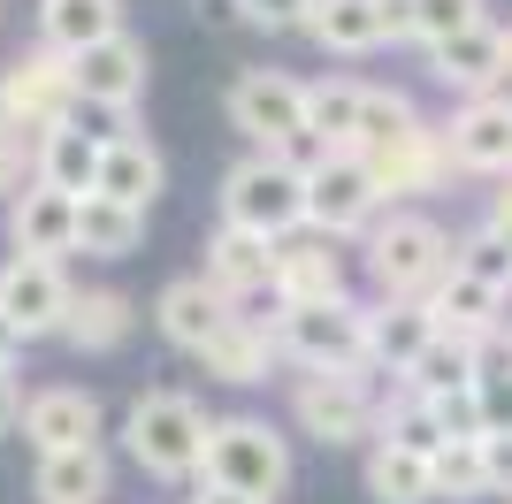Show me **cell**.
I'll return each mask as SVG.
<instances>
[{"mask_svg": "<svg viewBox=\"0 0 512 504\" xmlns=\"http://www.w3.org/2000/svg\"><path fill=\"white\" fill-rule=\"evenodd\" d=\"M428 321L436 329H451V336H490L497 321H505V291H490L482 275H467V268H444L436 283H428Z\"/></svg>", "mask_w": 512, "mask_h": 504, "instance_id": "cell-26", "label": "cell"}, {"mask_svg": "<svg viewBox=\"0 0 512 504\" xmlns=\"http://www.w3.org/2000/svg\"><path fill=\"white\" fill-rule=\"evenodd\" d=\"M360 107H367L360 77H314L306 84V138H314V153H360Z\"/></svg>", "mask_w": 512, "mask_h": 504, "instance_id": "cell-29", "label": "cell"}, {"mask_svg": "<svg viewBox=\"0 0 512 504\" xmlns=\"http://www.w3.org/2000/svg\"><path fill=\"white\" fill-rule=\"evenodd\" d=\"M276 329V352L283 367H321V375H337V367H367V306L360 298H337V306H276L268 314ZM375 375V367H367Z\"/></svg>", "mask_w": 512, "mask_h": 504, "instance_id": "cell-7", "label": "cell"}, {"mask_svg": "<svg viewBox=\"0 0 512 504\" xmlns=\"http://www.w3.org/2000/svg\"><path fill=\"white\" fill-rule=\"evenodd\" d=\"M497 504H512V497H497Z\"/></svg>", "mask_w": 512, "mask_h": 504, "instance_id": "cell-50", "label": "cell"}, {"mask_svg": "<svg viewBox=\"0 0 512 504\" xmlns=\"http://www.w3.org/2000/svg\"><path fill=\"white\" fill-rule=\"evenodd\" d=\"M474 375H512V314L490 336H474Z\"/></svg>", "mask_w": 512, "mask_h": 504, "instance_id": "cell-41", "label": "cell"}, {"mask_svg": "<svg viewBox=\"0 0 512 504\" xmlns=\"http://www.w3.org/2000/svg\"><path fill=\"white\" fill-rule=\"evenodd\" d=\"M428 413H436V428H444V443H482V398L467 390H444V398H428Z\"/></svg>", "mask_w": 512, "mask_h": 504, "instance_id": "cell-37", "label": "cell"}, {"mask_svg": "<svg viewBox=\"0 0 512 504\" xmlns=\"http://www.w3.org/2000/svg\"><path fill=\"white\" fill-rule=\"evenodd\" d=\"M8 245L31 252V260H69L77 252V191H54L31 176L8 199Z\"/></svg>", "mask_w": 512, "mask_h": 504, "instance_id": "cell-18", "label": "cell"}, {"mask_svg": "<svg viewBox=\"0 0 512 504\" xmlns=\"http://www.w3.org/2000/svg\"><path fill=\"white\" fill-rule=\"evenodd\" d=\"M421 100L413 92H398V84H367V107H360V153H383L398 146L406 130H421Z\"/></svg>", "mask_w": 512, "mask_h": 504, "instance_id": "cell-33", "label": "cell"}, {"mask_svg": "<svg viewBox=\"0 0 512 504\" xmlns=\"http://www.w3.org/2000/svg\"><path fill=\"white\" fill-rule=\"evenodd\" d=\"M428 336H436V321H428L421 298H375V306H367V367L398 382L413 359H421Z\"/></svg>", "mask_w": 512, "mask_h": 504, "instance_id": "cell-23", "label": "cell"}, {"mask_svg": "<svg viewBox=\"0 0 512 504\" xmlns=\"http://www.w3.org/2000/svg\"><path fill=\"white\" fill-rule=\"evenodd\" d=\"M306 39L321 54H337V62H367V54H383V16H375V0H314L306 8Z\"/></svg>", "mask_w": 512, "mask_h": 504, "instance_id": "cell-30", "label": "cell"}, {"mask_svg": "<svg viewBox=\"0 0 512 504\" xmlns=\"http://www.w3.org/2000/svg\"><path fill=\"white\" fill-rule=\"evenodd\" d=\"M69 69H77V107H100V115H115V123L146 100V84H153L146 39H130V31L85 46V54H69Z\"/></svg>", "mask_w": 512, "mask_h": 504, "instance_id": "cell-12", "label": "cell"}, {"mask_svg": "<svg viewBox=\"0 0 512 504\" xmlns=\"http://www.w3.org/2000/svg\"><path fill=\"white\" fill-rule=\"evenodd\" d=\"M16 436L31 443V451H85V443L107 436V413L100 398H92L85 382H46V390H23V420H16Z\"/></svg>", "mask_w": 512, "mask_h": 504, "instance_id": "cell-13", "label": "cell"}, {"mask_svg": "<svg viewBox=\"0 0 512 504\" xmlns=\"http://www.w3.org/2000/svg\"><path fill=\"white\" fill-rule=\"evenodd\" d=\"M100 146H107V130H85V115H69V123H54L46 138H31V176L85 199L92 176H100Z\"/></svg>", "mask_w": 512, "mask_h": 504, "instance_id": "cell-25", "label": "cell"}, {"mask_svg": "<svg viewBox=\"0 0 512 504\" xmlns=\"http://www.w3.org/2000/svg\"><path fill=\"white\" fill-rule=\"evenodd\" d=\"M69 298H77V283H69L62 260H31V252H8V260H0V314H8V329H16L23 344L62 336Z\"/></svg>", "mask_w": 512, "mask_h": 504, "instance_id": "cell-10", "label": "cell"}, {"mask_svg": "<svg viewBox=\"0 0 512 504\" xmlns=\"http://www.w3.org/2000/svg\"><path fill=\"white\" fill-rule=\"evenodd\" d=\"M375 16H383L390 46H413V0H375Z\"/></svg>", "mask_w": 512, "mask_h": 504, "instance_id": "cell-43", "label": "cell"}, {"mask_svg": "<svg viewBox=\"0 0 512 504\" xmlns=\"http://www.w3.org/2000/svg\"><path fill=\"white\" fill-rule=\"evenodd\" d=\"M16 420H23V382H16V367H0V443L16 436Z\"/></svg>", "mask_w": 512, "mask_h": 504, "instance_id": "cell-44", "label": "cell"}, {"mask_svg": "<svg viewBox=\"0 0 512 504\" xmlns=\"http://www.w3.org/2000/svg\"><path fill=\"white\" fill-rule=\"evenodd\" d=\"M451 268H467V275H482L490 291H505L512 298V245L490 230V222H474L467 237H451Z\"/></svg>", "mask_w": 512, "mask_h": 504, "instance_id": "cell-35", "label": "cell"}, {"mask_svg": "<svg viewBox=\"0 0 512 504\" xmlns=\"http://www.w3.org/2000/svg\"><path fill=\"white\" fill-rule=\"evenodd\" d=\"M31 497L39 504H107L115 497V459H107V443L46 451V459L31 466Z\"/></svg>", "mask_w": 512, "mask_h": 504, "instance_id": "cell-24", "label": "cell"}, {"mask_svg": "<svg viewBox=\"0 0 512 504\" xmlns=\"http://www.w3.org/2000/svg\"><path fill=\"white\" fill-rule=\"evenodd\" d=\"M375 398H383V382L367 375V367H337V375H291V436L321 443V451H360L375 443Z\"/></svg>", "mask_w": 512, "mask_h": 504, "instance_id": "cell-5", "label": "cell"}, {"mask_svg": "<svg viewBox=\"0 0 512 504\" xmlns=\"http://www.w3.org/2000/svg\"><path fill=\"white\" fill-rule=\"evenodd\" d=\"M360 482H367V497H375V504H436V466H428V451L390 443V436L367 443Z\"/></svg>", "mask_w": 512, "mask_h": 504, "instance_id": "cell-28", "label": "cell"}, {"mask_svg": "<svg viewBox=\"0 0 512 504\" xmlns=\"http://www.w3.org/2000/svg\"><path fill=\"white\" fill-rule=\"evenodd\" d=\"M115 31H130L123 0H39V46H54V54H85Z\"/></svg>", "mask_w": 512, "mask_h": 504, "instance_id": "cell-31", "label": "cell"}, {"mask_svg": "<svg viewBox=\"0 0 512 504\" xmlns=\"http://www.w3.org/2000/svg\"><path fill=\"white\" fill-rule=\"evenodd\" d=\"M69 115H85V107H77V69H69V54L31 46V54H16V62L0 69V123L16 130V138H46V130L69 123Z\"/></svg>", "mask_w": 512, "mask_h": 504, "instance_id": "cell-9", "label": "cell"}, {"mask_svg": "<svg viewBox=\"0 0 512 504\" xmlns=\"http://www.w3.org/2000/svg\"><path fill=\"white\" fill-rule=\"evenodd\" d=\"M406 390H421V398H444V390H467L474 382V336H451V329H436L421 344V359H413L406 375Z\"/></svg>", "mask_w": 512, "mask_h": 504, "instance_id": "cell-32", "label": "cell"}, {"mask_svg": "<svg viewBox=\"0 0 512 504\" xmlns=\"http://www.w3.org/2000/svg\"><path fill=\"white\" fill-rule=\"evenodd\" d=\"M214 291H230L237 306H253L268 298V275H276V245L253 230H237V222H214L207 230V268H199Z\"/></svg>", "mask_w": 512, "mask_h": 504, "instance_id": "cell-21", "label": "cell"}, {"mask_svg": "<svg viewBox=\"0 0 512 504\" xmlns=\"http://www.w3.org/2000/svg\"><path fill=\"white\" fill-rule=\"evenodd\" d=\"M16 359H23V336L8 329V314H0V367H16Z\"/></svg>", "mask_w": 512, "mask_h": 504, "instance_id": "cell-47", "label": "cell"}, {"mask_svg": "<svg viewBox=\"0 0 512 504\" xmlns=\"http://www.w3.org/2000/svg\"><path fill=\"white\" fill-rule=\"evenodd\" d=\"M505 77H512V31H505Z\"/></svg>", "mask_w": 512, "mask_h": 504, "instance_id": "cell-48", "label": "cell"}, {"mask_svg": "<svg viewBox=\"0 0 512 504\" xmlns=\"http://www.w3.org/2000/svg\"><path fill=\"white\" fill-rule=\"evenodd\" d=\"M0 16H8V0H0Z\"/></svg>", "mask_w": 512, "mask_h": 504, "instance_id": "cell-49", "label": "cell"}, {"mask_svg": "<svg viewBox=\"0 0 512 504\" xmlns=\"http://www.w3.org/2000/svg\"><path fill=\"white\" fill-rule=\"evenodd\" d=\"M184 504H260V497H237V489H222V482H192Z\"/></svg>", "mask_w": 512, "mask_h": 504, "instance_id": "cell-46", "label": "cell"}, {"mask_svg": "<svg viewBox=\"0 0 512 504\" xmlns=\"http://www.w3.org/2000/svg\"><path fill=\"white\" fill-rule=\"evenodd\" d=\"M344 291V252L337 237L321 230H299L276 245V275H268V306H337Z\"/></svg>", "mask_w": 512, "mask_h": 504, "instance_id": "cell-14", "label": "cell"}, {"mask_svg": "<svg viewBox=\"0 0 512 504\" xmlns=\"http://www.w3.org/2000/svg\"><path fill=\"white\" fill-rule=\"evenodd\" d=\"M482 466H490L497 497H512V436H482Z\"/></svg>", "mask_w": 512, "mask_h": 504, "instance_id": "cell-42", "label": "cell"}, {"mask_svg": "<svg viewBox=\"0 0 512 504\" xmlns=\"http://www.w3.org/2000/svg\"><path fill=\"white\" fill-rule=\"evenodd\" d=\"M367 168H375V184H383V199H390V207L436 199V191H444L451 176H459V168H451V146H444V123H421V130H406L398 146L367 153Z\"/></svg>", "mask_w": 512, "mask_h": 504, "instance_id": "cell-16", "label": "cell"}, {"mask_svg": "<svg viewBox=\"0 0 512 504\" xmlns=\"http://www.w3.org/2000/svg\"><path fill=\"white\" fill-rule=\"evenodd\" d=\"M245 314V306H237L230 291H214L207 275H169V283H161V298H153V329L169 336L176 352H207L214 336L230 329V321Z\"/></svg>", "mask_w": 512, "mask_h": 504, "instance_id": "cell-15", "label": "cell"}, {"mask_svg": "<svg viewBox=\"0 0 512 504\" xmlns=\"http://www.w3.org/2000/svg\"><path fill=\"white\" fill-rule=\"evenodd\" d=\"M444 146H451V168H459V176H482V184L512 176V84L474 92V100L451 107L444 115Z\"/></svg>", "mask_w": 512, "mask_h": 504, "instance_id": "cell-11", "label": "cell"}, {"mask_svg": "<svg viewBox=\"0 0 512 504\" xmlns=\"http://www.w3.org/2000/svg\"><path fill=\"white\" fill-rule=\"evenodd\" d=\"M482 222H490V230L512 245V176H497V191H490V214H482Z\"/></svg>", "mask_w": 512, "mask_h": 504, "instance_id": "cell-45", "label": "cell"}, {"mask_svg": "<svg viewBox=\"0 0 512 504\" xmlns=\"http://www.w3.org/2000/svg\"><path fill=\"white\" fill-rule=\"evenodd\" d=\"M230 8L253 23V31H306V8H314V0H230Z\"/></svg>", "mask_w": 512, "mask_h": 504, "instance_id": "cell-38", "label": "cell"}, {"mask_svg": "<svg viewBox=\"0 0 512 504\" xmlns=\"http://www.w3.org/2000/svg\"><path fill=\"white\" fill-rule=\"evenodd\" d=\"M467 23H490V0H413V46H436L451 31H467Z\"/></svg>", "mask_w": 512, "mask_h": 504, "instance_id": "cell-36", "label": "cell"}, {"mask_svg": "<svg viewBox=\"0 0 512 504\" xmlns=\"http://www.w3.org/2000/svg\"><path fill=\"white\" fill-rule=\"evenodd\" d=\"M375 298H428V283L451 268V230L428 207H383V222L360 237Z\"/></svg>", "mask_w": 512, "mask_h": 504, "instance_id": "cell-3", "label": "cell"}, {"mask_svg": "<svg viewBox=\"0 0 512 504\" xmlns=\"http://www.w3.org/2000/svg\"><path fill=\"white\" fill-rule=\"evenodd\" d=\"M199 482H222V489H237V497L276 504L283 489H291V436H283L268 413H222V420H207Z\"/></svg>", "mask_w": 512, "mask_h": 504, "instance_id": "cell-4", "label": "cell"}, {"mask_svg": "<svg viewBox=\"0 0 512 504\" xmlns=\"http://www.w3.org/2000/svg\"><path fill=\"white\" fill-rule=\"evenodd\" d=\"M199 367H207V382H222V390H260V382L283 367L276 329H268V321H253V314H237L230 329L199 352Z\"/></svg>", "mask_w": 512, "mask_h": 504, "instance_id": "cell-22", "label": "cell"}, {"mask_svg": "<svg viewBox=\"0 0 512 504\" xmlns=\"http://www.w3.org/2000/svg\"><path fill=\"white\" fill-rule=\"evenodd\" d=\"M383 184H375V168L367 153H306V230L321 237H367L383 222Z\"/></svg>", "mask_w": 512, "mask_h": 504, "instance_id": "cell-8", "label": "cell"}, {"mask_svg": "<svg viewBox=\"0 0 512 504\" xmlns=\"http://www.w3.org/2000/svg\"><path fill=\"white\" fill-rule=\"evenodd\" d=\"M130 336H138V298L115 291V283H85V291L69 298V321H62V344L85 359H107L123 352Z\"/></svg>", "mask_w": 512, "mask_h": 504, "instance_id": "cell-20", "label": "cell"}, {"mask_svg": "<svg viewBox=\"0 0 512 504\" xmlns=\"http://www.w3.org/2000/svg\"><path fill=\"white\" fill-rule=\"evenodd\" d=\"M482 398V436H512V375H474Z\"/></svg>", "mask_w": 512, "mask_h": 504, "instance_id": "cell-39", "label": "cell"}, {"mask_svg": "<svg viewBox=\"0 0 512 504\" xmlns=\"http://www.w3.org/2000/svg\"><path fill=\"white\" fill-rule=\"evenodd\" d=\"M222 115L260 153H314V138H306V77H291V69H237L230 92H222Z\"/></svg>", "mask_w": 512, "mask_h": 504, "instance_id": "cell-6", "label": "cell"}, {"mask_svg": "<svg viewBox=\"0 0 512 504\" xmlns=\"http://www.w3.org/2000/svg\"><path fill=\"white\" fill-rule=\"evenodd\" d=\"M23 184H31V138H16L0 123V199H16Z\"/></svg>", "mask_w": 512, "mask_h": 504, "instance_id": "cell-40", "label": "cell"}, {"mask_svg": "<svg viewBox=\"0 0 512 504\" xmlns=\"http://www.w3.org/2000/svg\"><path fill=\"white\" fill-rule=\"evenodd\" d=\"M207 405L192 390H138L123 413V459L146 474V482H199V459H207Z\"/></svg>", "mask_w": 512, "mask_h": 504, "instance_id": "cell-1", "label": "cell"}, {"mask_svg": "<svg viewBox=\"0 0 512 504\" xmlns=\"http://www.w3.org/2000/svg\"><path fill=\"white\" fill-rule=\"evenodd\" d=\"M436 504H490V466H482V443H444L436 451Z\"/></svg>", "mask_w": 512, "mask_h": 504, "instance_id": "cell-34", "label": "cell"}, {"mask_svg": "<svg viewBox=\"0 0 512 504\" xmlns=\"http://www.w3.org/2000/svg\"><path fill=\"white\" fill-rule=\"evenodd\" d=\"M161 184H169V161H161V146H153L146 130H107L92 191H100V199H123V207H146V214H153Z\"/></svg>", "mask_w": 512, "mask_h": 504, "instance_id": "cell-19", "label": "cell"}, {"mask_svg": "<svg viewBox=\"0 0 512 504\" xmlns=\"http://www.w3.org/2000/svg\"><path fill=\"white\" fill-rule=\"evenodd\" d=\"M214 207H222V222L268 237V245L299 237V230H306V153H260V146H253L245 161L222 168Z\"/></svg>", "mask_w": 512, "mask_h": 504, "instance_id": "cell-2", "label": "cell"}, {"mask_svg": "<svg viewBox=\"0 0 512 504\" xmlns=\"http://www.w3.org/2000/svg\"><path fill=\"white\" fill-rule=\"evenodd\" d=\"M77 252L100 260V268L138 260V252H146V207H123V199L85 191V199H77Z\"/></svg>", "mask_w": 512, "mask_h": 504, "instance_id": "cell-27", "label": "cell"}, {"mask_svg": "<svg viewBox=\"0 0 512 504\" xmlns=\"http://www.w3.org/2000/svg\"><path fill=\"white\" fill-rule=\"evenodd\" d=\"M428 77L444 84L451 100H474V92H497L505 77V23H467L451 39L428 46Z\"/></svg>", "mask_w": 512, "mask_h": 504, "instance_id": "cell-17", "label": "cell"}]
</instances>
